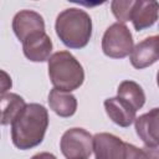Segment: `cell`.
I'll list each match as a JSON object with an SVG mask.
<instances>
[{
  "label": "cell",
  "instance_id": "cell-1",
  "mask_svg": "<svg viewBox=\"0 0 159 159\" xmlns=\"http://www.w3.org/2000/svg\"><path fill=\"white\" fill-rule=\"evenodd\" d=\"M48 127V112L39 103L24 107L11 123V140L20 150H27L42 143Z\"/></svg>",
  "mask_w": 159,
  "mask_h": 159
},
{
  "label": "cell",
  "instance_id": "cell-2",
  "mask_svg": "<svg viewBox=\"0 0 159 159\" xmlns=\"http://www.w3.org/2000/svg\"><path fill=\"white\" fill-rule=\"evenodd\" d=\"M55 30L65 46L82 48L92 37V20L84 10L70 7L57 15Z\"/></svg>",
  "mask_w": 159,
  "mask_h": 159
},
{
  "label": "cell",
  "instance_id": "cell-3",
  "mask_svg": "<svg viewBox=\"0 0 159 159\" xmlns=\"http://www.w3.org/2000/svg\"><path fill=\"white\" fill-rule=\"evenodd\" d=\"M48 76L53 88L72 92L80 88L84 81V71L78 60L68 51H57L50 56Z\"/></svg>",
  "mask_w": 159,
  "mask_h": 159
},
{
  "label": "cell",
  "instance_id": "cell-4",
  "mask_svg": "<svg viewBox=\"0 0 159 159\" xmlns=\"http://www.w3.org/2000/svg\"><path fill=\"white\" fill-rule=\"evenodd\" d=\"M103 53L111 58H124L133 50V36L129 29L120 22L111 25L102 37Z\"/></svg>",
  "mask_w": 159,
  "mask_h": 159
},
{
  "label": "cell",
  "instance_id": "cell-5",
  "mask_svg": "<svg viewBox=\"0 0 159 159\" xmlns=\"http://www.w3.org/2000/svg\"><path fill=\"white\" fill-rule=\"evenodd\" d=\"M60 148L67 159H88L92 154V135L83 128H71L63 133Z\"/></svg>",
  "mask_w": 159,
  "mask_h": 159
},
{
  "label": "cell",
  "instance_id": "cell-6",
  "mask_svg": "<svg viewBox=\"0 0 159 159\" xmlns=\"http://www.w3.org/2000/svg\"><path fill=\"white\" fill-rule=\"evenodd\" d=\"M92 152L96 159H127V143L111 133L92 137Z\"/></svg>",
  "mask_w": 159,
  "mask_h": 159
},
{
  "label": "cell",
  "instance_id": "cell-7",
  "mask_svg": "<svg viewBox=\"0 0 159 159\" xmlns=\"http://www.w3.org/2000/svg\"><path fill=\"white\" fill-rule=\"evenodd\" d=\"M22 51L27 60L32 62H43L51 56L52 41L45 31L35 32L22 41Z\"/></svg>",
  "mask_w": 159,
  "mask_h": 159
},
{
  "label": "cell",
  "instance_id": "cell-8",
  "mask_svg": "<svg viewBox=\"0 0 159 159\" xmlns=\"http://www.w3.org/2000/svg\"><path fill=\"white\" fill-rule=\"evenodd\" d=\"M12 30L15 36L22 42L29 35L45 31V21L34 10H21L12 19Z\"/></svg>",
  "mask_w": 159,
  "mask_h": 159
},
{
  "label": "cell",
  "instance_id": "cell-9",
  "mask_svg": "<svg viewBox=\"0 0 159 159\" xmlns=\"http://www.w3.org/2000/svg\"><path fill=\"white\" fill-rule=\"evenodd\" d=\"M158 45H159V37L157 35L147 37L139 43H137L133 47L132 52L129 53L132 66L137 70H142L155 63L159 58Z\"/></svg>",
  "mask_w": 159,
  "mask_h": 159
},
{
  "label": "cell",
  "instance_id": "cell-10",
  "mask_svg": "<svg viewBox=\"0 0 159 159\" xmlns=\"http://www.w3.org/2000/svg\"><path fill=\"white\" fill-rule=\"evenodd\" d=\"M135 132L145 147L157 148L158 140V127H159V109L153 108L148 113H144L134 119Z\"/></svg>",
  "mask_w": 159,
  "mask_h": 159
},
{
  "label": "cell",
  "instance_id": "cell-11",
  "mask_svg": "<svg viewBox=\"0 0 159 159\" xmlns=\"http://www.w3.org/2000/svg\"><path fill=\"white\" fill-rule=\"evenodd\" d=\"M129 20L137 31L152 27L158 20V2L154 0H134Z\"/></svg>",
  "mask_w": 159,
  "mask_h": 159
},
{
  "label": "cell",
  "instance_id": "cell-12",
  "mask_svg": "<svg viewBox=\"0 0 159 159\" xmlns=\"http://www.w3.org/2000/svg\"><path fill=\"white\" fill-rule=\"evenodd\" d=\"M104 109L109 119L119 127H129L134 119L137 111L119 97L107 98L104 101Z\"/></svg>",
  "mask_w": 159,
  "mask_h": 159
},
{
  "label": "cell",
  "instance_id": "cell-13",
  "mask_svg": "<svg viewBox=\"0 0 159 159\" xmlns=\"http://www.w3.org/2000/svg\"><path fill=\"white\" fill-rule=\"evenodd\" d=\"M48 104L50 108L60 117L67 118L76 113L77 109V99L70 92L58 91L56 88L51 89L48 94Z\"/></svg>",
  "mask_w": 159,
  "mask_h": 159
},
{
  "label": "cell",
  "instance_id": "cell-14",
  "mask_svg": "<svg viewBox=\"0 0 159 159\" xmlns=\"http://www.w3.org/2000/svg\"><path fill=\"white\" fill-rule=\"evenodd\" d=\"M26 106L24 98L16 93H4L0 96V124L7 125L19 116Z\"/></svg>",
  "mask_w": 159,
  "mask_h": 159
},
{
  "label": "cell",
  "instance_id": "cell-15",
  "mask_svg": "<svg viewBox=\"0 0 159 159\" xmlns=\"http://www.w3.org/2000/svg\"><path fill=\"white\" fill-rule=\"evenodd\" d=\"M117 97L129 103L135 111L140 109L145 103V94L143 88L134 81L127 80L119 83L117 89Z\"/></svg>",
  "mask_w": 159,
  "mask_h": 159
},
{
  "label": "cell",
  "instance_id": "cell-16",
  "mask_svg": "<svg viewBox=\"0 0 159 159\" xmlns=\"http://www.w3.org/2000/svg\"><path fill=\"white\" fill-rule=\"evenodd\" d=\"M134 0H114L111 2V9L118 22L123 24L129 21V15L133 7Z\"/></svg>",
  "mask_w": 159,
  "mask_h": 159
},
{
  "label": "cell",
  "instance_id": "cell-17",
  "mask_svg": "<svg viewBox=\"0 0 159 159\" xmlns=\"http://www.w3.org/2000/svg\"><path fill=\"white\" fill-rule=\"evenodd\" d=\"M127 159H159V150L152 147L138 148L127 143Z\"/></svg>",
  "mask_w": 159,
  "mask_h": 159
},
{
  "label": "cell",
  "instance_id": "cell-18",
  "mask_svg": "<svg viewBox=\"0 0 159 159\" xmlns=\"http://www.w3.org/2000/svg\"><path fill=\"white\" fill-rule=\"evenodd\" d=\"M12 87V80L7 72L0 70V96L6 93Z\"/></svg>",
  "mask_w": 159,
  "mask_h": 159
},
{
  "label": "cell",
  "instance_id": "cell-19",
  "mask_svg": "<svg viewBox=\"0 0 159 159\" xmlns=\"http://www.w3.org/2000/svg\"><path fill=\"white\" fill-rule=\"evenodd\" d=\"M31 159H57L52 153H47V152H42L39 154H35Z\"/></svg>",
  "mask_w": 159,
  "mask_h": 159
}]
</instances>
